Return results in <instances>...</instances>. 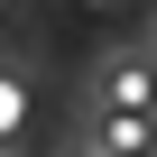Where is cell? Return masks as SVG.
Segmentation results:
<instances>
[{
	"label": "cell",
	"mask_w": 157,
	"mask_h": 157,
	"mask_svg": "<svg viewBox=\"0 0 157 157\" xmlns=\"http://www.w3.org/2000/svg\"><path fill=\"white\" fill-rule=\"evenodd\" d=\"M19 129H28V83L0 74V139H19Z\"/></svg>",
	"instance_id": "1"
}]
</instances>
